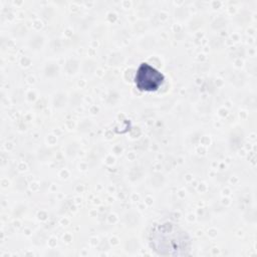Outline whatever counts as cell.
Here are the masks:
<instances>
[{
	"mask_svg": "<svg viewBox=\"0 0 257 257\" xmlns=\"http://www.w3.org/2000/svg\"><path fill=\"white\" fill-rule=\"evenodd\" d=\"M149 245L160 256H187L191 251V239L178 224L170 221L155 223L149 232Z\"/></svg>",
	"mask_w": 257,
	"mask_h": 257,
	"instance_id": "cell-1",
	"label": "cell"
},
{
	"mask_svg": "<svg viewBox=\"0 0 257 257\" xmlns=\"http://www.w3.org/2000/svg\"><path fill=\"white\" fill-rule=\"evenodd\" d=\"M137 88L141 91H157L165 81V75L148 62H142L134 77Z\"/></svg>",
	"mask_w": 257,
	"mask_h": 257,
	"instance_id": "cell-2",
	"label": "cell"
}]
</instances>
